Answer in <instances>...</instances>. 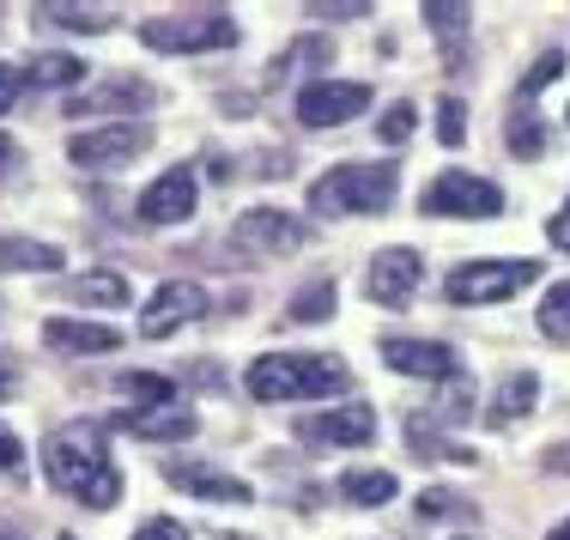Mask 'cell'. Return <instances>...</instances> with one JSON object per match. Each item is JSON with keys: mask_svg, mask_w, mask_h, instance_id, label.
Wrapping results in <instances>:
<instances>
[{"mask_svg": "<svg viewBox=\"0 0 570 540\" xmlns=\"http://www.w3.org/2000/svg\"><path fill=\"white\" fill-rule=\"evenodd\" d=\"M346 383H352V371L334 353H262L249 364V376H243L249 401H316Z\"/></svg>", "mask_w": 570, "mask_h": 540, "instance_id": "obj_2", "label": "cell"}, {"mask_svg": "<svg viewBox=\"0 0 570 540\" xmlns=\"http://www.w3.org/2000/svg\"><path fill=\"white\" fill-rule=\"evenodd\" d=\"M116 389H121V395H134L140 408H165V401H176V383H170V376H153V371H121Z\"/></svg>", "mask_w": 570, "mask_h": 540, "instance_id": "obj_23", "label": "cell"}, {"mask_svg": "<svg viewBox=\"0 0 570 540\" xmlns=\"http://www.w3.org/2000/svg\"><path fill=\"white\" fill-rule=\"evenodd\" d=\"M547 237L559 243V249H570V207H559V213L547 219Z\"/></svg>", "mask_w": 570, "mask_h": 540, "instance_id": "obj_37", "label": "cell"}, {"mask_svg": "<svg viewBox=\"0 0 570 540\" xmlns=\"http://www.w3.org/2000/svg\"><path fill=\"white\" fill-rule=\"evenodd\" d=\"M165 474H170V485L207 498V504H249V498H255L237 474H219V468H200V462H170Z\"/></svg>", "mask_w": 570, "mask_h": 540, "instance_id": "obj_17", "label": "cell"}, {"mask_svg": "<svg viewBox=\"0 0 570 540\" xmlns=\"http://www.w3.org/2000/svg\"><path fill=\"white\" fill-rule=\"evenodd\" d=\"M547 540H570V517H564V522H559V529H552Z\"/></svg>", "mask_w": 570, "mask_h": 540, "instance_id": "obj_41", "label": "cell"}, {"mask_svg": "<svg viewBox=\"0 0 570 540\" xmlns=\"http://www.w3.org/2000/svg\"><path fill=\"white\" fill-rule=\"evenodd\" d=\"M230 243L249 249V255H292V249L309 243V225L292 219L285 207H249L237 225H230Z\"/></svg>", "mask_w": 570, "mask_h": 540, "instance_id": "obj_8", "label": "cell"}, {"mask_svg": "<svg viewBox=\"0 0 570 540\" xmlns=\"http://www.w3.org/2000/svg\"><path fill=\"white\" fill-rule=\"evenodd\" d=\"M24 79H31V86H79V79H86V61H73V56H37Z\"/></svg>", "mask_w": 570, "mask_h": 540, "instance_id": "obj_27", "label": "cell"}, {"mask_svg": "<svg viewBox=\"0 0 570 540\" xmlns=\"http://www.w3.org/2000/svg\"><path fill=\"white\" fill-rule=\"evenodd\" d=\"M371 431H376L371 401H341V408H328V413H309V420L297 425V438H304L309 450H358V443H371Z\"/></svg>", "mask_w": 570, "mask_h": 540, "instance_id": "obj_10", "label": "cell"}, {"mask_svg": "<svg viewBox=\"0 0 570 540\" xmlns=\"http://www.w3.org/2000/svg\"><path fill=\"white\" fill-rule=\"evenodd\" d=\"M425 279V262H419V249H406V243H395V249H383L371 262V274H364V286H371V298L383 310H401L406 298H413V286Z\"/></svg>", "mask_w": 570, "mask_h": 540, "instance_id": "obj_12", "label": "cell"}, {"mask_svg": "<svg viewBox=\"0 0 570 540\" xmlns=\"http://www.w3.org/2000/svg\"><path fill=\"white\" fill-rule=\"evenodd\" d=\"M334 304H341V292H334V279H316V286H304L292 298V322H328Z\"/></svg>", "mask_w": 570, "mask_h": 540, "instance_id": "obj_25", "label": "cell"}, {"mask_svg": "<svg viewBox=\"0 0 570 540\" xmlns=\"http://www.w3.org/2000/svg\"><path fill=\"white\" fill-rule=\"evenodd\" d=\"M56 540H79V534H56Z\"/></svg>", "mask_w": 570, "mask_h": 540, "instance_id": "obj_43", "label": "cell"}, {"mask_svg": "<svg viewBox=\"0 0 570 540\" xmlns=\"http://www.w3.org/2000/svg\"><path fill=\"white\" fill-rule=\"evenodd\" d=\"M19 468H24V443L12 425H0V474H19Z\"/></svg>", "mask_w": 570, "mask_h": 540, "instance_id": "obj_33", "label": "cell"}, {"mask_svg": "<svg viewBox=\"0 0 570 540\" xmlns=\"http://www.w3.org/2000/svg\"><path fill=\"white\" fill-rule=\"evenodd\" d=\"M413 128H419V110H413V104H389V110H383V121H376V134H383L389 146L413 140Z\"/></svg>", "mask_w": 570, "mask_h": 540, "instance_id": "obj_29", "label": "cell"}, {"mask_svg": "<svg viewBox=\"0 0 570 540\" xmlns=\"http://www.w3.org/2000/svg\"><path fill=\"white\" fill-rule=\"evenodd\" d=\"M401 188V165L395 158H371V165H334L328 177L309 183V207L322 219H352V213H389Z\"/></svg>", "mask_w": 570, "mask_h": 540, "instance_id": "obj_3", "label": "cell"}, {"mask_svg": "<svg viewBox=\"0 0 570 540\" xmlns=\"http://www.w3.org/2000/svg\"><path fill=\"white\" fill-rule=\"evenodd\" d=\"M12 165H19V146H12V140H7V134H0V177H7V170H12Z\"/></svg>", "mask_w": 570, "mask_h": 540, "instance_id": "obj_39", "label": "cell"}, {"mask_svg": "<svg viewBox=\"0 0 570 540\" xmlns=\"http://www.w3.org/2000/svg\"><path fill=\"white\" fill-rule=\"evenodd\" d=\"M116 341H121V334L110 328V322H67V316L43 322V346H49V353L86 359V353H116Z\"/></svg>", "mask_w": 570, "mask_h": 540, "instance_id": "obj_16", "label": "cell"}, {"mask_svg": "<svg viewBox=\"0 0 570 540\" xmlns=\"http://www.w3.org/2000/svg\"><path fill=\"white\" fill-rule=\"evenodd\" d=\"M419 12H425V24L443 37V56H450L443 67H461V37H468V24H473L468 19L473 7H461V0H425Z\"/></svg>", "mask_w": 570, "mask_h": 540, "instance_id": "obj_19", "label": "cell"}, {"mask_svg": "<svg viewBox=\"0 0 570 540\" xmlns=\"http://www.w3.org/2000/svg\"><path fill=\"white\" fill-rule=\"evenodd\" d=\"M195 207H200V177H195L188 165L165 170V177H158V183L140 195V219H146V225H183Z\"/></svg>", "mask_w": 570, "mask_h": 540, "instance_id": "obj_13", "label": "cell"}, {"mask_svg": "<svg viewBox=\"0 0 570 540\" xmlns=\"http://www.w3.org/2000/svg\"><path fill=\"white\" fill-rule=\"evenodd\" d=\"M140 43L158 49V56H207V49L237 43V19H225V12H165V19L140 24Z\"/></svg>", "mask_w": 570, "mask_h": 540, "instance_id": "obj_4", "label": "cell"}, {"mask_svg": "<svg viewBox=\"0 0 570 540\" xmlns=\"http://www.w3.org/2000/svg\"><path fill=\"white\" fill-rule=\"evenodd\" d=\"M425 213H438V219H498L504 188L473 177V170H443V177L425 183Z\"/></svg>", "mask_w": 570, "mask_h": 540, "instance_id": "obj_6", "label": "cell"}, {"mask_svg": "<svg viewBox=\"0 0 570 540\" xmlns=\"http://www.w3.org/2000/svg\"><path fill=\"white\" fill-rule=\"evenodd\" d=\"M358 110H371V86H358V79H316V86L297 91V121L304 128H341Z\"/></svg>", "mask_w": 570, "mask_h": 540, "instance_id": "obj_9", "label": "cell"}, {"mask_svg": "<svg viewBox=\"0 0 570 540\" xmlns=\"http://www.w3.org/2000/svg\"><path fill=\"white\" fill-rule=\"evenodd\" d=\"M134 540H188V529L176 517H153V522H140V529H134Z\"/></svg>", "mask_w": 570, "mask_h": 540, "instance_id": "obj_34", "label": "cell"}, {"mask_svg": "<svg viewBox=\"0 0 570 540\" xmlns=\"http://www.w3.org/2000/svg\"><path fill=\"white\" fill-rule=\"evenodd\" d=\"M116 425L134 431V438H146V443H188L200 431V413L188 408V401H165V408H128Z\"/></svg>", "mask_w": 570, "mask_h": 540, "instance_id": "obj_14", "label": "cell"}, {"mask_svg": "<svg viewBox=\"0 0 570 540\" xmlns=\"http://www.w3.org/2000/svg\"><path fill=\"white\" fill-rule=\"evenodd\" d=\"M49 24H61V31H110V12L104 7H79V0H49V7H37Z\"/></svg>", "mask_w": 570, "mask_h": 540, "instance_id": "obj_22", "label": "cell"}, {"mask_svg": "<svg viewBox=\"0 0 570 540\" xmlns=\"http://www.w3.org/2000/svg\"><path fill=\"white\" fill-rule=\"evenodd\" d=\"M564 121H570V110H564Z\"/></svg>", "mask_w": 570, "mask_h": 540, "instance_id": "obj_45", "label": "cell"}, {"mask_svg": "<svg viewBox=\"0 0 570 540\" xmlns=\"http://www.w3.org/2000/svg\"><path fill=\"white\" fill-rule=\"evenodd\" d=\"M43 474L56 480L67 498H79L86 510H110L121 498V474L110 462V431H104L98 420H73V425L49 431Z\"/></svg>", "mask_w": 570, "mask_h": 540, "instance_id": "obj_1", "label": "cell"}, {"mask_svg": "<svg viewBox=\"0 0 570 540\" xmlns=\"http://www.w3.org/2000/svg\"><path fill=\"white\" fill-rule=\"evenodd\" d=\"M61 249L37 237H0V274H56Z\"/></svg>", "mask_w": 570, "mask_h": 540, "instance_id": "obj_18", "label": "cell"}, {"mask_svg": "<svg viewBox=\"0 0 570 540\" xmlns=\"http://www.w3.org/2000/svg\"><path fill=\"white\" fill-rule=\"evenodd\" d=\"M383 364L401 376H425V383H443L461 371V359L443 341H383Z\"/></svg>", "mask_w": 570, "mask_h": 540, "instance_id": "obj_15", "label": "cell"}, {"mask_svg": "<svg viewBox=\"0 0 570 540\" xmlns=\"http://www.w3.org/2000/svg\"><path fill=\"white\" fill-rule=\"evenodd\" d=\"M510 153L515 158H540V153H547V128H540V116L528 110V104L510 116Z\"/></svg>", "mask_w": 570, "mask_h": 540, "instance_id": "obj_26", "label": "cell"}, {"mask_svg": "<svg viewBox=\"0 0 570 540\" xmlns=\"http://www.w3.org/2000/svg\"><path fill=\"white\" fill-rule=\"evenodd\" d=\"M547 468H552V474H570V443H559V450L547 455Z\"/></svg>", "mask_w": 570, "mask_h": 540, "instance_id": "obj_40", "label": "cell"}, {"mask_svg": "<svg viewBox=\"0 0 570 540\" xmlns=\"http://www.w3.org/2000/svg\"><path fill=\"white\" fill-rule=\"evenodd\" d=\"M67 292H73L79 304H128V279L121 274H79Z\"/></svg>", "mask_w": 570, "mask_h": 540, "instance_id": "obj_24", "label": "cell"}, {"mask_svg": "<svg viewBox=\"0 0 570 540\" xmlns=\"http://www.w3.org/2000/svg\"><path fill=\"white\" fill-rule=\"evenodd\" d=\"M153 146V128L146 121H110V128H86L67 140V158L79 170H121Z\"/></svg>", "mask_w": 570, "mask_h": 540, "instance_id": "obj_7", "label": "cell"}, {"mask_svg": "<svg viewBox=\"0 0 570 540\" xmlns=\"http://www.w3.org/2000/svg\"><path fill=\"white\" fill-rule=\"evenodd\" d=\"M559 73H564V56H559V49H547V56H540V61H534V73H528V79H522V104H528V98H534V91H540V86H547V79H559Z\"/></svg>", "mask_w": 570, "mask_h": 540, "instance_id": "obj_32", "label": "cell"}, {"mask_svg": "<svg viewBox=\"0 0 570 540\" xmlns=\"http://www.w3.org/2000/svg\"><path fill=\"white\" fill-rule=\"evenodd\" d=\"M540 334L547 341H570V279L547 292V304H540Z\"/></svg>", "mask_w": 570, "mask_h": 540, "instance_id": "obj_28", "label": "cell"}, {"mask_svg": "<svg viewBox=\"0 0 570 540\" xmlns=\"http://www.w3.org/2000/svg\"><path fill=\"white\" fill-rule=\"evenodd\" d=\"M419 517H468V504H461V492H443V485H425L419 492Z\"/></svg>", "mask_w": 570, "mask_h": 540, "instance_id": "obj_30", "label": "cell"}, {"mask_svg": "<svg viewBox=\"0 0 570 540\" xmlns=\"http://www.w3.org/2000/svg\"><path fill=\"white\" fill-rule=\"evenodd\" d=\"M12 389H19V364L0 359V401H12Z\"/></svg>", "mask_w": 570, "mask_h": 540, "instance_id": "obj_38", "label": "cell"}, {"mask_svg": "<svg viewBox=\"0 0 570 540\" xmlns=\"http://www.w3.org/2000/svg\"><path fill=\"white\" fill-rule=\"evenodd\" d=\"M207 316V292L195 286V279H165V286L153 292V304L140 310V334L146 341H165V334L188 328V322Z\"/></svg>", "mask_w": 570, "mask_h": 540, "instance_id": "obj_11", "label": "cell"}, {"mask_svg": "<svg viewBox=\"0 0 570 540\" xmlns=\"http://www.w3.org/2000/svg\"><path fill=\"white\" fill-rule=\"evenodd\" d=\"M19 91H24V73L12 61H0V116L12 110V104H19Z\"/></svg>", "mask_w": 570, "mask_h": 540, "instance_id": "obj_35", "label": "cell"}, {"mask_svg": "<svg viewBox=\"0 0 570 540\" xmlns=\"http://www.w3.org/2000/svg\"><path fill=\"white\" fill-rule=\"evenodd\" d=\"M534 279H540L534 255H522V262H468L443 279V292H450V304H461V310H480V304H504L515 292H528Z\"/></svg>", "mask_w": 570, "mask_h": 540, "instance_id": "obj_5", "label": "cell"}, {"mask_svg": "<svg viewBox=\"0 0 570 540\" xmlns=\"http://www.w3.org/2000/svg\"><path fill=\"white\" fill-rule=\"evenodd\" d=\"M395 492H401V480L389 474V468H352V474H341V498H346V504H358V510L389 504Z\"/></svg>", "mask_w": 570, "mask_h": 540, "instance_id": "obj_20", "label": "cell"}, {"mask_svg": "<svg viewBox=\"0 0 570 540\" xmlns=\"http://www.w3.org/2000/svg\"><path fill=\"white\" fill-rule=\"evenodd\" d=\"M534 401H540V376L534 371H515V376H504V389L492 395V413H485V420L510 425V420H522V413H534Z\"/></svg>", "mask_w": 570, "mask_h": 540, "instance_id": "obj_21", "label": "cell"}, {"mask_svg": "<svg viewBox=\"0 0 570 540\" xmlns=\"http://www.w3.org/2000/svg\"><path fill=\"white\" fill-rule=\"evenodd\" d=\"M322 56H328V43H322V37H304V43H292V61H285V73H292V67H316Z\"/></svg>", "mask_w": 570, "mask_h": 540, "instance_id": "obj_36", "label": "cell"}, {"mask_svg": "<svg viewBox=\"0 0 570 540\" xmlns=\"http://www.w3.org/2000/svg\"><path fill=\"white\" fill-rule=\"evenodd\" d=\"M461 134H468V104H461V98H443V104H438V140H443V146H461Z\"/></svg>", "mask_w": 570, "mask_h": 540, "instance_id": "obj_31", "label": "cell"}, {"mask_svg": "<svg viewBox=\"0 0 570 540\" xmlns=\"http://www.w3.org/2000/svg\"><path fill=\"white\" fill-rule=\"evenodd\" d=\"M0 540H24V534L19 529H0Z\"/></svg>", "mask_w": 570, "mask_h": 540, "instance_id": "obj_42", "label": "cell"}, {"mask_svg": "<svg viewBox=\"0 0 570 540\" xmlns=\"http://www.w3.org/2000/svg\"><path fill=\"white\" fill-rule=\"evenodd\" d=\"M461 540H473V534H461Z\"/></svg>", "mask_w": 570, "mask_h": 540, "instance_id": "obj_44", "label": "cell"}]
</instances>
